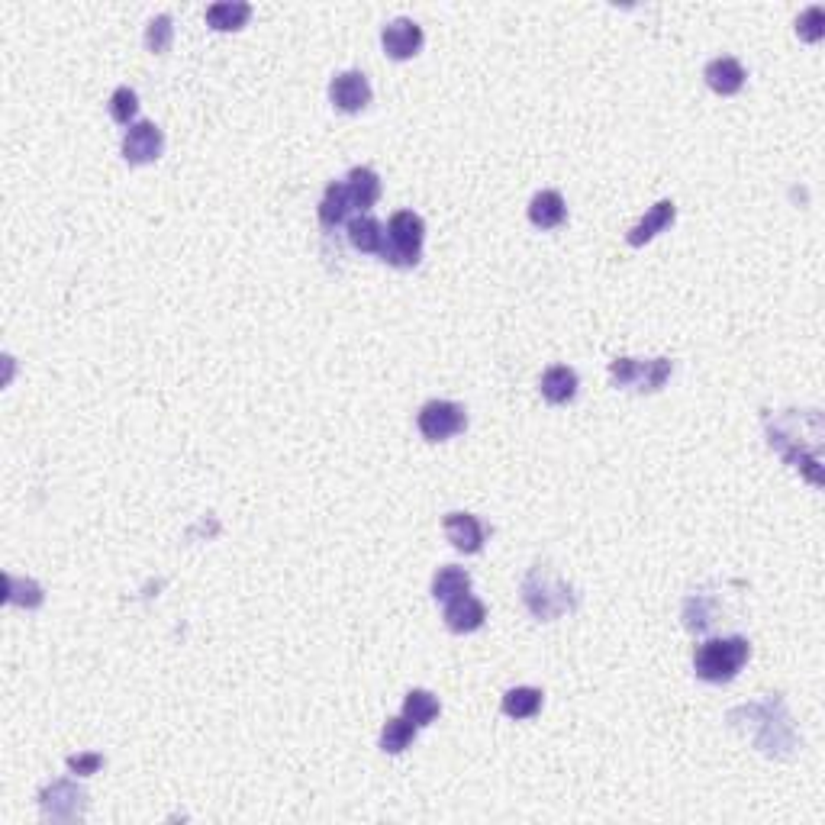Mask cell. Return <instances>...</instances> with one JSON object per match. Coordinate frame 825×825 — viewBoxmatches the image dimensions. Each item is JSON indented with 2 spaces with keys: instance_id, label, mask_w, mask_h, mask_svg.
Listing matches in <instances>:
<instances>
[{
  "instance_id": "cell-15",
  "label": "cell",
  "mask_w": 825,
  "mask_h": 825,
  "mask_svg": "<svg viewBox=\"0 0 825 825\" xmlns=\"http://www.w3.org/2000/svg\"><path fill=\"white\" fill-rule=\"evenodd\" d=\"M577 371L568 368V365H555L542 374V397L552 403V407H564V403H571L577 397Z\"/></svg>"
},
{
  "instance_id": "cell-1",
  "label": "cell",
  "mask_w": 825,
  "mask_h": 825,
  "mask_svg": "<svg viewBox=\"0 0 825 825\" xmlns=\"http://www.w3.org/2000/svg\"><path fill=\"white\" fill-rule=\"evenodd\" d=\"M751 658V642L745 635H726V639H706L693 651V671L706 684H729Z\"/></svg>"
},
{
  "instance_id": "cell-18",
  "label": "cell",
  "mask_w": 825,
  "mask_h": 825,
  "mask_svg": "<svg viewBox=\"0 0 825 825\" xmlns=\"http://www.w3.org/2000/svg\"><path fill=\"white\" fill-rule=\"evenodd\" d=\"M252 17V7L245 0H220L207 10V23L216 33H236Z\"/></svg>"
},
{
  "instance_id": "cell-4",
  "label": "cell",
  "mask_w": 825,
  "mask_h": 825,
  "mask_svg": "<svg viewBox=\"0 0 825 825\" xmlns=\"http://www.w3.org/2000/svg\"><path fill=\"white\" fill-rule=\"evenodd\" d=\"M674 374L671 358H613L610 378L616 387L635 390V394H655Z\"/></svg>"
},
{
  "instance_id": "cell-27",
  "label": "cell",
  "mask_w": 825,
  "mask_h": 825,
  "mask_svg": "<svg viewBox=\"0 0 825 825\" xmlns=\"http://www.w3.org/2000/svg\"><path fill=\"white\" fill-rule=\"evenodd\" d=\"M796 33H800V39H806V42H819L822 33H825V13H822V7L803 10L800 20H796Z\"/></svg>"
},
{
  "instance_id": "cell-25",
  "label": "cell",
  "mask_w": 825,
  "mask_h": 825,
  "mask_svg": "<svg viewBox=\"0 0 825 825\" xmlns=\"http://www.w3.org/2000/svg\"><path fill=\"white\" fill-rule=\"evenodd\" d=\"M136 113H139V97H136V91L133 88H117L110 94V117L117 120L120 126H133V120H136Z\"/></svg>"
},
{
  "instance_id": "cell-26",
  "label": "cell",
  "mask_w": 825,
  "mask_h": 825,
  "mask_svg": "<svg viewBox=\"0 0 825 825\" xmlns=\"http://www.w3.org/2000/svg\"><path fill=\"white\" fill-rule=\"evenodd\" d=\"M171 39H175V26H171V17L162 13L146 26V49L152 55H165L171 49Z\"/></svg>"
},
{
  "instance_id": "cell-23",
  "label": "cell",
  "mask_w": 825,
  "mask_h": 825,
  "mask_svg": "<svg viewBox=\"0 0 825 825\" xmlns=\"http://www.w3.org/2000/svg\"><path fill=\"white\" fill-rule=\"evenodd\" d=\"M413 738H416L413 722L407 716H394V719H387L381 729V748L387 755H400V751H407L413 745Z\"/></svg>"
},
{
  "instance_id": "cell-20",
  "label": "cell",
  "mask_w": 825,
  "mask_h": 825,
  "mask_svg": "<svg viewBox=\"0 0 825 825\" xmlns=\"http://www.w3.org/2000/svg\"><path fill=\"white\" fill-rule=\"evenodd\" d=\"M468 590H471V574L465 568H455V564H445V568H439L436 577H432V597L439 603L455 600Z\"/></svg>"
},
{
  "instance_id": "cell-9",
  "label": "cell",
  "mask_w": 825,
  "mask_h": 825,
  "mask_svg": "<svg viewBox=\"0 0 825 825\" xmlns=\"http://www.w3.org/2000/svg\"><path fill=\"white\" fill-rule=\"evenodd\" d=\"M329 100L342 113H361L371 104V84L361 71H342L329 84Z\"/></svg>"
},
{
  "instance_id": "cell-16",
  "label": "cell",
  "mask_w": 825,
  "mask_h": 825,
  "mask_svg": "<svg viewBox=\"0 0 825 825\" xmlns=\"http://www.w3.org/2000/svg\"><path fill=\"white\" fill-rule=\"evenodd\" d=\"M529 220L539 229H558L568 220V207H564V197L558 191H539L529 204Z\"/></svg>"
},
{
  "instance_id": "cell-5",
  "label": "cell",
  "mask_w": 825,
  "mask_h": 825,
  "mask_svg": "<svg viewBox=\"0 0 825 825\" xmlns=\"http://www.w3.org/2000/svg\"><path fill=\"white\" fill-rule=\"evenodd\" d=\"M416 426H419V432H423L426 442H445V439L458 436V432H465L468 413H465L461 403L429 400V403H423V410H419Z\"/></svg>"
},
{
  "instance_id": "cell-2",
  "label": "cell",
  "mask_w": 825,
  "mask_h": 825,
  "mask_svg": "<svg viewBox=\"0 0 825 825\" xmlns=\"http://www.w3.org/2000/svg\"><path fill=\"white\" fill-rule=\"evenodd\" d=\"M523 600L529 606V613L545 622L577 610L574 590L564 584L552 568H545V564H532L529 568L526 581H523Z\"/></svg>"
},
{
  "instance_id": "cell-12",
  "label": "cell",
  "mask_w": 825,
  "mask_h": 825,
  "mask_svg": "<svg viewBox=\"0 0 825 825\" xmlns=\"http://www.w3.org/2000/svg\"><path fill=\"white\" fill-rule=\"evenodd\" d=\"M677 220V207H674V200H658L655 207H651L639 223H635L629 233H626V242L632 245V249H642L645 242H651L658 233H664L668 226H674Z\"/></svg>"
},
{
  "instance_id": "cell-11",
  "label": "cell",
  "mask_w": 825,
  "mask_h": 825,
  "mask_svg": "<svg viewBox=\"0 0 825 825\" xmlns=\"http://www.w3.org/2000/svg\"><path fill=\"white\" fill-rule=\"evenodd\" d=\"M484 619H487V606L477 597H471V593H461V597L445 603V626L458 635L477 632L484 626Z\"/></svg>"
},
{
  "instance_id": "cell-19",
  "label": "cell",
  "mask_w": 825,
  "mask_h": 825,
  "mask_svg": "<svg viewBox=\"0 0 825 825\" xmlns=\"http://www.w3.org/2000/svg\"><path fill=\"white\" fill-rule=\"evenodd\" d=\"M349 213H352V200H349V191H345V181H332L320 200V223L326 229H336L349 220Z\"/></svg>"
},
{
  "instance_id": "cell-17",
  "label": "cell",
  "mask_w": 825,
  "mask_h": 825,
  "mask_svg": "<svg viewBox=\"0 0 825 825\" xmlns=\"http://www.w3.org/2000/svg\"><path fill=\"white\" fill-rule=\"evenodd\" d=\"M349 242H352V249L365 252V255H381L387 233H384V226L374 220V216L361 213V216H355V220H349Z\"/></svg>"
},
{
  "instance_id": "cell-13",
  "label": "cell",
  "mask_w": 825,
  "mask_h": 825,
  "mask_svg": "<svg viewBox=\"0 0 825 825\" xmlns=\"http://www.w3.org/2000/svg\"><path fill=\"white\" fill-rule=\"evenodd\" d=\"M703 78H706V84L716 94L732 97V94H738V91L745 88V78L748 75H745V68H742V62H738V59H732V55H719V59H713V62L703 68Z\"/></svg>"
},
{
  "instance_id": "cell-24",
  "label": "cell",
  "mask_w": 825,
  "mask_h": 825,
  "mask_svg": "<svg viewBox=\"0 0 825 825\" xmlns=\"http://www.w3.org/2000/svg\"><path fill=\"white\" fill-rule=\"evenodd\" d=\"M42 600H46V593H42V587L30 581V577H26V581L23 577H7V603L36 610V606H42Z\"/></svg>"
},
{
  "instance_id": "cell-10",
  "label": "cell",
  "mask_w": 825,
  "mask_h": 825,
  "mask_svg": "<svg viewBox=\"0 0 825 825\" xmlns=\"http://www.w3.org/2000/svg\"><path fill=\"white\" fill-rule=\"evenodd\" d=\"M442 529L448 535V542H452L458 552H465V555H477L487 542V529L474 513H461V510L445 513Z\"/></svg>"
},
{
  "instance_id": "cell-8",
  "label": "cell",
  "mask_w": 825,
  "mask_h": 825,
  "mask_svg": "<svg viewBox=\"0 0 825 825\" xmlns=\"http://www.w3.org/2000/svg\"><path fill=\"white\" fill-rule=\"evenodd\" d=\"M423 39H426L423 26L407 20V17H397V20H390L384 26L381 46L394 62H407V59H413V55H419V49H423Z\"/></svg>"
},
{
  "instance_id": "cell-3",
  "label": "cell",
  "mask_w": 825,
  "mask_h": 825,
  "mask_svg": "<svg viewBox=\"0 0 825 825\" xmlns=\"http://www.w3.org/2000/svg\"><path fill=\"white\" fill-rule=\"evenodd\" d=\"M423 239H426L423 216L413 210H400L390 216L387 223V242L381 258L394 268H416L419 258H423Z\"/></svg>"
},
{
  "instance_id": "cell-22",
  "label": "cell",
  "mask_w": 825,
  "mask_h": 825,
  "mask_svg": "<svg viewBox=\"0 0 825 825\" xmlns=\"http://www.w3.org/2000/svg\"><path fill=\"white\" fill-rule=\"evenodd\" d=\"M542 709V690L539 687H513L503 697V713L510 719H532Z\"/></svg>"
},
{
  "instance_id": "cell-6",
  "label": "cell",
  "mask_w": 825,
  "mask_h": 825,
  "mask_svg": "<svg viewBox=\"0 0 825 825\" xmlns=\"http://www.w3.org/2000/svg\"><path fill=\"white\" fill-rule=\"evenodd\" d=\"M39 806L42 816L52 822H75L88 806V793L75 780H55V784L39 790Z\"/></svg>"
},
{
  "instance_id": "cell-28",
  "label": "cell",
  "mask_w": 825,
  "mask_h": 825,
  "mask_svg": "<svg viewBox=\"0 0 825 825\" xmlns=\"http://www.w3.org/2000/svg\"><path fill=\"white\" fill-rule=\"evenodd\" d=\"M68 767H71V771H75L78 777H91V774L100 771V767H104V758H100V755H71V758H68Z\"/></svg>"
},
{
  "instance_id": "cell-14",
  "label": "cell",
  "mask_w": 825,
  "mask_h": 825,
  "mask_svg": "<svg viewBox=\"0 0 825 825\" xmlns=\"http://www.w3.org/2000/svg\"><path fill=\"white\" fill-rule=\"evenodd\" d=\"M345 191H349L352 210H371L381 200V178L374 168H352L345 178Z\"/></svg>"
},
{
  "instance_id": "cell-7",
  "label": "cell",
  "mask_w": 825,
  "mask_h": 825,
  "mask_svg": "<svg viewBox=\"0 0 825 825\" xmlns=\"http://www.w3.org/2000/svg\"><path fill=\"white\" fill-rule=\"evenodd\" d=\"M165 152V133L149 120H139L123 136V158L129 165H152Z\"/></svg>"
},
{
  "instance_id": "cell-21",
  "label": "cell",
  "mask_w": 825,
  "mask_h": 825,
  "mask_svg": "<svg viewBox=\"0 0 825 825\" xmlns=\"http://www.w3.org/2000/svg\"><path fill=\"white\" fill-rule=\"evenodd\" d=\"M439 700H436V693H429V690H410L407 693V700H403V716H407L416 729H426L432 726V722L439 719Z\"/></svg>"
}]
</instances>
